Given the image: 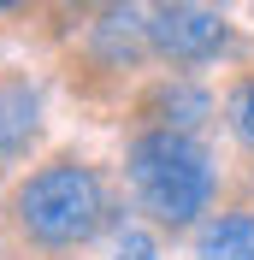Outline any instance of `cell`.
Masks as SVG:
<instances>
[{
    "mask_svg": "<svg viewBox=\"0 0 254 260\" xmlns=\"http://www.w3.org/2000/svg\"><path fill=\"white\" fill-rule=\"evenodd\" d=\"M107 219H112L107 178L89 160H71V154H53L48 166H36L30 178L18 183V195H12L18 237L36 243V248H48V254L83 248L89 237H101Z\"/></svg>",
    "mask_w": 254,
    "mask_h": 260,
    "instance_id": "2",
    "label": "cell"
},
{
    "mask_svg": "<svg viewBox=\"0 0 254 260\" xmlns=\"http://www.w3.org/2000/svg\"><path fill=\"white\" fill-rule=\"evenodd\" d=\"M30 0H0V18H12V12H24Z\"/></svg>",
    "mask_w": 254,
    "mask_h": 260,
    "instance_id": "11",
    "label": "cell"
},
{
    "mask_svg": "<svg viewBox=\"0 0 254 260\" xmlns=\"http://www.w3.org/2000/svg\"><path fill=\"white\" fill-rule=\"evenodd\" d=\"M36 136H42V89L30 77L6 71L0 77V172L30 154Z\"/></svg>",
    "mask_w": 254,
    "mask_h": 260,
    "instance_id": "6",
    "label": "cell"
},
{
    "mask_svg": "<svg viewBox=\"0 0 254 260\" xmlns=\"http://www.w3.org/2000/svg\"><path fill=\"white\" fill-rule=\"evenodd\" d=\"M124 178L142 201V213L166 231H189L219 189V166L207 154L201 136L189 130H154L142 124L124 148Z\"/></svg>",
    "mask_w": 254,
    "mask_h": 260,
    "instance_id": "1",
    "label": "cell"
},
{
    "mask_svg": "<svg viewBox=\"0 0 254 260\" xmlns=\"http://www.w3.org/2000/svg\"><path fill=\"white\" fill-rule=\"evenodd\" d=\"M148 36L166 65H207L231 48V24L207 0H160L148 12Z\"/></svg>",
    "mask_w": 254,
    "mask_h": 260,
    "instance_id": "3",
    "label": "cell"
},
{
    "mask_svg": "<svg viewBox=\"0 0 254 260\" xmlns=\"http://www.w3.org/2000/svg\"><path fill=\"white\" fill-rule=\"evenodd\" d=\"M195 260H254V213L231 207L195 231Z\"/></svg>",
    "mask_w": 254,
    "mask_h": 260,
    "instance_id": "7",
    "label": "cell"
},
{
    "mask_svg": "<svg viewBox=\"0 0 254 260\" xmlns=\"http://www.w3.org/2000/svg\"><path fill=\"white\" fill-rule=\"evenodd\" d=\"M83 53L101 65V71H136V65L154 53V36H148V12L136 6H112V12H95V24L83 30Z\"/></svg>",
    "mask_w": 254,
    "mask_h": 260,
    "instance_id": "4",
    "label": "cell"
},
{
    "mask_svg": "<svg viewBox=\"0 0 254 260\" xmlns=\"http://www.w3.org/2000/svg\"><path fill=\"white\" fill-rule=\"evenodd\" d=\"M112 260H160V243L148 237L142 225H124V231H118V248H112Z\"/></svg>",
    "mask_w": 254,
    "mask_h": 260,
    "instance_id": "9",
    "label": "cell"
},
{
    "mask_svg": "<svg viewBox=\"0 0 254 260\" xmlns=\"http://www.w3.org/2000/svg\"><path fill=\"white\" fill-rule=\"evenodd\" d=\"M59 6H71V12H112V6H124V0H59Z\"/></svg>",
    "mask_w": 254,
    "mask_h": 260,
    "instance_id": "10",
    "label": "cell"
},
{
    "mask_svg": "<svg viewBox=\"0 0 254 260\" xmlns=\"http://www.w3.org/2000/svg\"><path fill=\"white\" fill-rule=\"evenodd\" d=\"M225 118H231V136L254 154V71H242L225 95Z\"/></svg>",
    "mask_w": 254,
    "mask_h": 260,
    "instance_id": "8",
    "label": "cell"
},
{
    "mask_svg": "<svg viewBox=\"0 0 254 260\" xmlns=\"http://www.w3.org/2000/svg\"><path fill=\"white\" fill-rule=\"evenodd\" d=\"M219 113V101L207 95L201 83L189 77H160L142 89V101H136V118L154 130H189V136H201V124Z\"/></svg>",
    "mask_w": 254,
    "mask_h": 260,
    "instance_id": "5",
    "label": "cell"
}]
</instances>
